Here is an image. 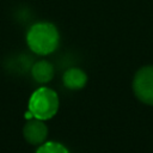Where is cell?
Listing matches in <instances>:
<instances>
[{
  "mask_svg": "<svg viewBox=\"0 0 153 153\" xmlns=\"http://www.w3.org/2000/svg\"><path fill=\"white\" fill-rule=\"evenodd\" d=\"M60 42V33L56 26L48 22H39L30 26L26 32V43L31 51L37 55L54 53Z\"/></svg>",
  "mask_w": 153,
  "mask_h": 153,
  "instance_id": "1",
  "label": "cell"
},
{
  "mask_svg": "<svg viewBox=\"0 0 153 153\" xmlns=\"http://www.w3.org/2000/svg\"><path fill=\"white\" fill-rule=\"evenodd\" d=\"M60 100L57 93L49 87H38L32 92L27 103V111L32 117L47 121L53 118L59 110Z\"/></svg>",
  "mask_w": 153,
  "mask_h": 153,
  "instance_id": "2",
  "label": "cell"
},
{
  "mask_svg": "<svg viewBox=\"0 0 153 153\" xmlns=\"http://www.w3.org/2000/svg\"><path fill=\"white\" fill-rule=\"evenodd\" d=\"M133 91L141 103L153 105V66H143L135 73Z\"/></svg>",
  "mask_w": 153,
  "mask_h": 153,
  "instance_id": "3",
  "label": "cell"
},
{
  "mask_svg": "<svg viewBox=\"0 0 153 153\" xmlns=\"http://www.w3.org/2000/svg\"><path fill=\"white\" fill-rule=\"evenodd\" d=\"M23 136L25 141L33 146H39L45 142L48 136V127L44 121L38 118H30L23 127Z\"/></svg>",
  "mask_w": 153,
  "mask_h": 153,
  "instance_id": "4",
  "label": "cell"
},
{
  "mask_svg": "<svg viewBox=\"0 0 153 153\" xmlns=\"http://www.w3.org/2000/svg\"><path fill=\"white\" fill-rule=\"evenodd\" d=\"M62 82L65 87L68 90H72V91L81 90L87 82V74L80 68L72 67L63 73Z\"/></svg>",
  "mask_w": 153,
  "mask_h": 153,
  "instance_id": "5",
  "label": "cell"
},
{
  "mask_svg": "<svg viewBox=\"0 0 153 153\" xmlns=\"http://www.w3.org/2000/svg\"><path fill=\"white\" fill-rule=\"evenodd\" d=\"M31 75L38 84H47L54 78V66L47 60H39L33 63L31 68Z\"/></svg>",
  "mask_w": 153,
  "mask_h": 153,
  "instance_id": "6",
  "label": "cell"
},
{
  "mask_svg": "<svg viewBox=\"0 0 153 153\" xmlns=\"http://www.w3.org/2000/svg\"><path fill=\"white\" fill-rule=\"evenodd\" d=\"M36 153H71L69 149L56 141H45L38 146Z\"/></svg>",
  "mask_w": 153,
  "mask_h": 153,
  "instance_id": "7",
  "label": "cell"
}]
</instances>
